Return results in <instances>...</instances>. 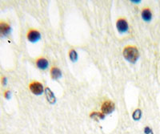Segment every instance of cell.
Instances as JSON below:
<instances>
[{"instance_id":"cell-10","label":"cell","mask_w":160,"mask_h":134,"mask_svg":"<svg viewBox=\"0 0 160 134\" xmlns=\"http://www.w3.org/2000/svg\"><path fill=\"white\" fill-rule=\"evenodd\" d=\"M46 95H47V98H48V101H49L51 104H54L55 102V97L53 92H51V89L49 88H46Z\"/></svg>"},{"instance_id":"cell-5","label":"cell","mask_w":160,"mask_h":134,"mask_svg":"<svg viewBox=\"0 0 160 134\" xmlns=\"http://www.w3.org/2000/svg\"><path fill=\"white\" fill-rule=\"evenodd\" d=\"M11 32V28L10 24L5 21H0V35L7 36Z\"/></svg>"},{"instance_id":"cell-13","label":"cell","mask_w":160,"mask_h":134,"mask_svg":"<svg viewBox=\"0 0 160 134\" xmlns=\"http://www.w3.org/2000/svg\"><path fill=\"white\" fill-rule=\"evenodd\" d=\"M91 117H94V118L99 117V118H101V119H102V118H104V114L103 113H100V112H94L93 113L91 114Z\"/></svg>"},{"instance_id":"cell-9","label":"cell","mask_w":160,"mask_h":134,"mask_svg":"<svg viewBox=\"0 0 160 134\" xmlns=\"http://www.w3.org/2000/svg\"><path fill=\"white\" fill-rule=\"evenodd\" d=\"M142 18L144 21H146V22H149V21H151V18H152V14H151V11H150L149 8H145V9L142 10Z\"/></svg>"},{"instance_id":"cell-14","label":"cell","mask_w":160,"mask_h":134,"mask_svg":"<svg viewBox=\"0 0 160 134\" xmlns=\"http://www.w3.org/2000/svg\"><path fill=\"white\" fill-rule=\"evenodd\" d=\"M11 92H10V91H6V92H4V96H5V98H7V99H10V98H11Z\"/></svg>"},{"instance_id":"cell-4","label":"cell","mask_w":160,"mask_h":134,"mask_svg":"<svg viewBox=\"0 0 160 134\" xmlns=\"http://www.w3.org/2000/svg\"><path fill=\"white\" fill-rule=\"evenodd\" d=\"M27 38H28V39L30 42L35 43L39 40L40 38H41V35H40V33L37 30L30 29L28 31V34H27Z\"/></svg>"},{"instance_id":"cell-16","label":"cell","mask_w":160,"mask_h":134,"mask_svg":"<svg viewBox=\"0 0 160 134\" xmlns=\"http://www.w3.org/2000/svg\"><path fill=\"white\" fill-rule=\"evenodd\" d=\"M144 130H145V133L146 134H153L152 131H151V129H150L149 127H146Z\"/></svg>"},{"instance_id":"cell-12","label":"cell","mask_w":160,"mask_h":134,"mask_svg":"<svg viewBox=\"0 0 160 134\" xmlns=\"http://www.w3.org/2000/svg\"><path fill=\"white\" fill-rule=\"evenodd\" d=\"M141 116H142V112L140 109H136L135 112H133L132 116L134 120H139L141 118Z\"/></svg>"},{"instance_id":"cell-15","label":"cell","mask_w":160,"mask_h":134,"mask_svg":"<svg viewBox=\"0 0 160 134\" xmlns=\"http://www.w3.org/2000/svg\"><path fill=\"white\" fill-rule=\"evenodd\" d=\"M1 83H2V85H3V86H6V85H7V83H8V79H7V77L2 76V79H1Z\"/></svg>"},{"instance_id":"cell-7","label":"cell","mask_w":160,"mask_h":134,"mask_svg":"<svg viewBox=\"0 0 160 134\" xmlns=\"http://www.w3.org/2000/svg\"><path fill=\"white\" fill-rule=\"evenodd\" d=\"M35 64H36V66L41 70L47 69L48 67V64H49L48 59H46L45 58H42V57L37 59Z\"/></svg>"},{"instance_id":"cell-2","label":"cell","mask_w":160,"mask_h":134,"mask_svg":"<svg viewBox=\"0 0 160 134\" xmlns=\"http://www.w3.org/2000/svg\"><path fill=\"white\" fill-rule=\"evenodd\" d=\"M29 88L32 93L35 94V95H40L43 92V86L41 83L38 82V81L31 82L29 85Z\"/></svg>"},{"instance_id":"cell-3","label":"cell","mask_w":160,"mask_h":134,"mask_svg":"<svg viewBox=\"0 0 160 134\" xmlns=\"http://www.w3.org/2000/svg\"><path fill=\"white\" fill-rule=\"evenodd\" d=\"M116 27L119 33H126L128 31V23L123 18H119L116 22Z\"/></svg>"},{"instance_id":"cell-6","label":"cell","mask_w":160,"mask_h":134,"mask_svg":"<svg viewBox=\"0 0 160 134\" xmlns=\"http://www.w3.org/2000/svg\"><path fill=\"white\" fill-rule=\"evenodd\" d=\"M101 109H102V112L103 114L111 113V112H112L113 111H114V109H115V105H114L113 102H111V101L110 100L106 101V102H104V103L102 104Z\"/></svg>"},{"instance_id":"cell-8","label":"cell","mask_w":160,"mask_h":134,"mask_svg":"<svg viewBox=\"0 0 160 134\" xmlns=\"http://www.w3.org/2000/svg\"><path fill=\"white\" fill-rule=\"evenodd\" d=\"M51 76L53 80H57L62 76V72L56 67H53L51 69Z\"/></svg>"},{"instance_id":"cell-1","label":"cell","mask_w":160,"mask_h":134,"mask_svg":"<svg viewBox=\"0 0 160 134\" xmlns=\"http://www.w3.org/2000/svg\"><path fill=\"white\" fill-rule=\"evenodd\" d=\"M123 56L129 62L135 63L138 59L139 52L135 47L128 46L123 50Z\"/></svg>"},{"instance_id":"cell-11","label":"cell","mask_w":160,"mask_h":134,"mask_svg":"<svg viewBox=\"0 0 160 134\" xmlns=\"http://www.w3.org/2000/svg\"><path fill=\"white\" fill-rule=\"evenodd\" d=\"M69 56L70 59L71 61H76L78 59V54H77L76 51L74 49H71L69 52Z\"/></svg>"}]
</instances>
